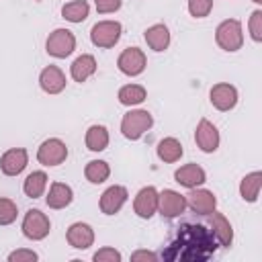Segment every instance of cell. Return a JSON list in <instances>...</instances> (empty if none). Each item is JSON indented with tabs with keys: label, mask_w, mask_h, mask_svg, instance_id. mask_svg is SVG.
I'll return each instance as SVG.
<instances>
[{
	"label": "cell",
	"mask_w": 262,
	"mask_h": 262,
	"mask_svg": "<svg viewBox=\"0 0 262 262\" xmlns=\"http://www.w3.org/2000/svg\"><path fill=\"white\" fill-rule=\"evenodd\" d=\"M47 174L43 172V170H35V172H31L27 178H25V182H23V192L29 196V199H39V196H43L45 194V190H47Z\"/></svg>",
	"instance_id": "obj_26"
},
{
	"label": "cell",
	"mask_w": 262,
	"mask_h": 262,
	"mask_svg": "<svg viewBox=\"0 0 262 262\" xmlns=\"http://www.w3.org/2000/svg\"><path fill=\"white\" fill-rule=\"evenodd\" d=\"M117 98L123 106H137L147 98V90L141 84H125L119 88Z\"/></svg>",
	"instance_id": "obj_27"
},
{
	"label": "cell",
	"mask_w": 262,
	"mask_h": 262,
	"mask_svg": "<svg viewBox=\"0 0 262 262\" xmlns=\"http://www.w3.org/2000/svg\"><path fill=\"white\" fill-rule=\"evenodd\" d=\"M211 233L215 235L217 244L223 248H229L233 244V227L223 213H217V211L211 213Z\"/></svg>",
	"instance_id": "obj_22"
},
{
	"label": "cell",
	"mask_w": 262,
	"mask_h": 262,
	"mask_svg": "<svg viewBox=\"0 0 262 262\" xmlns=\"http://www.w3.org/2000/svg\"><path fill=\"white\" fill-rule=\"evenodd\" d=\"M29 164V151L25 147H10L0 158V170L6 176H18Z\"/></svg>",
	"instance_id": "obj_14"
},
{
	"label": "cell",
	"mask_w": 262,
	"mask_h": 262,
	"mask_svg": "<svg viewBox=\"0 0 262 262\" xmlns=\"http://www.w3.org/2000/svg\"><path fill=\"white\" fill-rule=\"evenodd\" d=\"M248 31H250L252 41L262 43V10L260 8H256L250 14V18H248Z\"/></svg>",
	"instance_id": "obj_31"
},
{
	"label": "cell",
	"mask_w": 262,
	"mask_h": 262,
	"mask_svg": "<svg viewBox=\"0 0 262 262\" xmlns=\"http://www.w3.org/2000/svg\"><path fill=\"white\" fill-rule=\"evenodd\" d=\"M237 88L229 82H219L215 86H211L209 90V100L213 104V108H217L219 113H227L231 108H235L237 104Z\"/></svg>",
	"instance_id": "obj_10"
},
{
	"label": "cell",
	"mask_w": 262,
	"mask_h": 262,
	"mask_svg": "<svg viewBox=\"0 0 262 262\" xmlns=\"http://www.w3.org/2000/svg\"><path fill=\"white\" fill-rule=\"evenodd\" d=\"M92 260H94V262H121L123 256H121L119 250H115V248H111V246H104V248H100L98 252H94Z\"/></svg>",
	"instance_id": "obj_33"
},
{
	"label": "cell",
	"mask_w": 262,
	"mask_h": 262,
	"mask_svg": "<svg viewBox=\"0 0 262 262\" xmlns=\"http://www.w3.org/2000/svg\"><path fill=\"white\" fill-rule=\"evenodd\" d=\"M35 260H39V254L29 248H20L8 254V262H35Z\"/></svg>",
	"instance_id": "obj_34"
},
{
	"label": "cell",
	"mask_w": 262,
	"mask_h": 262,
	"mask_svg": "<svg viewBox=\"0 0 262 262\" xmlns=\"http://www.w3.org/2000/svg\"><path fill=\"white\" fill-rule=\"evenodd\" d=\"M68 160V145L59 137H49L37 147V162L45 168L59 166Z\"/></svg>",
	"instance_id": "obj_7"
},
{
	"label": "cell",
	"mask_w": 262,
	"mask_h": 262,
	"mask_svg": "<svg viewBox=\"0 0 262 262\" xmlns=\"http://www.w3.org/2000/svg\"><path fill=\"white\" fill-rule=\"evenodd\" d=\"M76 49V35L70 29H55L45 41V51L55 59H66Z\"/></svg>",
	"instance_id": "obj_6"
},
{
	"label": "cell",
	"mask_w": 262,
	"mask_h": 262,
	"mask_svg": "<svg viewBox=\"0 0 262 262\" xmlns=\"http://www.w3.org/2000/svg\"><path fill=\"white\" fill-rule=\"evenodd\" d=\"M127 199H129L127 188L121 186V184H113V186H108V188L100 194L98 207H100V211H102L104 215H115V213H119V211L123 209V205L127 203Z\"/></svg>",
	"instance_id": "obj_15"
},
{
	"label": "cell",
	"mask_w": 262,
	"mask_h": 262,
	"mask_svg": "<svg viewBox=\"0 0 262 262\" xmlns=\"http://www.w3.org/2000/svg\"><path fill=\"white\" fill-rule=\"evenodd\" d=\"M186 207L196 215H211L217 209V196L207 188H190L186 194Z\"/></svg>",
	"instance_id": "obj_12"
},
{
	"label": "cell",
	"mask_w": 262,
	"mask_h": 262,
	"mask_svg": "<svg viewBox=\"0 0 262 262\" xmlns=\"http://www.w3.org/2000/svg\"><path fill=\"white\" fill-rule=\"evenodd\" d=\"M66 239L74 250H88L94 244V229L88 223L76 221L68 227L66 231Z\"/></svg>",
	"instance_id": "obj_18"
},
{
	"label": "cell",
	"mask_w": 262,
	"mask_h": 262,
	"mask_svg": "<svg viewBox=\"0 0 262 262\" xmlns=\"http://www.w3.org/2000/svg\"><path fill=\"white\" fill-rule=\"evenodd\" d=\"M72 201H74V190H72V186L66 184V182H53V184L49 186L47 196H45L47 207H49V209H55V211L70 207Z\"/></svg>",
	"instance_id": "obj_21"
},
{
	"label": "cell",
	"mask_w": 262,
	"mask_h": 262,
	"mask_svg": "<svg viewBox=\"0 0 262 262\" xmlns=\"http://www.w3.org/2000/svg\"><path fill=\"white\" fill-rule=\"evenodd\" d=\"M186 211V194H180L178 190L164 188L158 190V213L166 219L180 217Z\"/></svg>",
	"instance_id": "obj_9"
},
{
	"label": "cell",
	"mask_w": 262,
	"mask_h": 262,
	"mask_svg": "<svg viewBox=\"0 0 262 262\" xmlns=\"http://www.w3.org/2000/svg\"><path fill=\"white\" fill-rule=\"evenodd\" d=\"M213 10V0H188V12L194 18H205Z\"/></svg>",
	"instance_id": "obj_32"
},
{
	"label": "cell",
	"mask_w": 262,
	"mask_h": 262,
	"mask_svg": "<svg viewBox=\"0 0 262 262\" xmlns=\"http://www.w3.org/2000/svg\"><path fill=\"white\" fill-rule=\"evenodd\" d=\"M143 39H145V43H147V47L151 51L162 53V51H166L170 47V29L164 23H156V25L145 29Z\"/></svg>",
	"instance_id": "obj_19"
},
{
	"label": "cell",
	"mask_w": 262,
	"mask_h": 262,
	"mask_svg": "<svg viewBox=\"0 0 262 262\" xmlns=\"http://www.w3.org/2000/svg\"><path fill=\"white\" fill-rule=\"evenodd\" d=\"M194 143L203 154H213L219 149L221 143V135L219 129L209 121V119H201L196 129H194Z\"/></svg>",
	"instance_id": "obj_11"
},
{
	"label": "cell",
	"mask_w": 262,
	"mask_h": 262,
	"mask_svg": "<svg viewBox=\"0 0 262 262\" xmlns=\"http://www.w3.org/2000/svg\"><path fill=\"white\" fill-rule=\"evenodd\" d=\"M18 217V207L12 199L0 196V225H10Z\"/></svg>",
	"instance_id": "obj_30"
},
{
	"label": "cell",
	"mask_w": 262,
	"mask_h": 262,
	"mask_svg": "<svg viewBox=\"0 0 262 262\" xmlns=\"http://www.w3.org/2000/svg\"><path fill=\"white\" fill-rule=\"evenodd\" d=\"M90 14V4L86 0H72V2H66L61 6V16L68 20V23H84Z\"/></svg>",
	"instance_id": "obj_28"
},
{
	"label": "cell",
	"mask_w": 262,
	"mask_h": 262,
	"mask_svg": "<svg viewBox=\"0 0 262 262\" xmlns=\"http://www.w3.org/2000/svg\"><path fill=\"white\" fill-rule=\"evenodd\" d=\"M154 127V115L145 108H131L121 119V133L129 141L141 139Z\"/></svg>",
	"instance_id": "obj_2"
},
{
	"label": "cell",
	"mask_w": 262,
	"mask_h": 262,
	"mask_svg": "<svg viewBox=\"0 0 262 262\" xmlns=\"http://www.w3.org/2000/svg\"><path fill=\"white\" fill-rule=\"evenodd\" d=\"M96 57L94 55H90V53H82V55H78L74 61H72V66H70V76H72V80L74 82H78V84H84L88 78H92L94 74H96Z\"/></svg>",
	"instance_id": "obj_20"
},
{
	"label": "cell",
	"mask_w": 262,
	"mask_h": 262,
	"mask_svg": "<svg viewBox=\"0 0 262 262\" xmlns=\"http://www.w3.org/2000/svg\"><path fill=\"white\" fill-rule=\"evenodd\" d=\"M117 68H119L121 74H125L129 78L141 76L145 72V68H147V57L139 47H127V49H123L119 53Z\"/></svg>",
	"instance_id": "obj_8"
},
{
	"label": "cell",
	"mask_w": 262,
	"mask_h": 262,
	"mask_svg": "<svg viewBox=\"0 0 262 262\" xmlns=\"http://www.w3.org/2000/svg\"><path fill=\"white\" fill-rule=\"evenodd\" d=\"M20 229H23V235L31 242H41L49 235L51 231V221L49 217L39 211V209H29L23 217V223H20Z\"/></svg>",
	"instance_id": "obj_5"
},
{
	"label": "cell",
	"mask_w": 262,
	"mask_h": 262,
	"mask_svg": "<svg viewBox=\"0 0 262 262\" xmlns=\"http://www.w3.org/2000/svg\"><path fill=\"white\" fill-rule=\"evenodd\" d=\"M131 260L133 262H141V260H149V262H156L158 260V254H154V252H149V250H135L133 254H131Z\"/></svg>",
	"instance_id": "obj_36"
},
{
	"label": "cell",
	"mask_w": 262,
	"mask_h": 262,
	"mask_svg": "<svg viewBox=\"0 0 262 262\" xmlns=\"http://www.w3.org/2000/svg\"><path fill=\"white\" fill-rule=\"evenodd\" d=\"M252 2H254V4H258V6L262 4V0H252Z\"/></svg>",
	"instance_id": "obj_37"
},
{
	"label": "cell",
	"mask_w": 262,
	"mask_h": 262,
	"mask_svg": "<svg viewBox=\"0 0 262 262\" xmlns=\"http://www.w3.org/2000/svg\"><path fill=\"white\" fill-rule=\"evenodd\" d=\"M98 14H113L123 6V0H94Z\"/></svg>",
	"instance_id": "obj_35"
},
{
	"label": "cell",
	"mask_w": 262,
	"mask_h": 262,
	"mask_svg": "<svg viewBox=\"0 0 262 262\" xmlns=\"http://www.w3.org/2000/svg\"><path fill=\"white\" fill-rule=\"evenodd\" d=\"M35 2H41V0H35Z\"/></svg>",
	"instance_id": "obj_38"
},
{
	"label": "cell",
	"mask_w": 262,
	"mask_h": 262,
	"mask_svg": "<svg viewBox=\"0 0 262 262\" xmlns=\"http://www.w3.org/2000/svg\"><path fill=\"white\" fill-rule=\"evenodd\" d=\"M174 180H176L180 186H184V188L190 190V188L203 186V184L207 182V172H205L199 164L190 162V164H184V166H180V168L174 170Z\"/></svg>",
	"instance_id": "obj_17"
},
{
	"label": "cell",
	"mask_w": 262,
	"mask_h": 262,
	"mask_svg": "<svg viewBox=\"0 0 262 262\" xmlns=\"http://www.w3.org/2000/svg\"><path fill=\"white\" fill-rule=\"evenodd\" d=\"M66 84L68 82H66L63 70L53 66V63L45 66L41 70V74H39V86H41V90L45 94H59V92L66 90Z\"/></svg>",
	"instance_id": "obj_16"
},
{
	"label": "cell",
	"mask_w": 262,
	"mask_h": 262,
	"mask_svg": "<svg viewBox=\"0 0 262 262\" xmlns=\"http://www.w3.org/2000/svg\"><path fill=\"white\" fill-rule=\"evenodd\" d=\"M156 154L164 164H174V162H178L182 158L184 149H182V143L176 137H164V139L158 141Z\"/></svg>",
	"instance_id": "obj_25"
},
{
	"label": "cell",
	"mask_w": 262,
	"mask_h": 262,
	"mask_svg": "<svg viewBox=\"0 0 262 262\" xmlns=\"http://www.w3.org/2000/svg\"><path fill=\"white\" fill-rule=\"evenodd\" d=\"M108 176H111V166L104 160H90L84 166V178L90 184H102L108 180Z\"/></svg>",
	"instance_id": "obj_29"
},
{
	"label": "cell",
	"mask_w": 262,
	"mask_h": 262,
	"mask_svg": "<svg viewBox=\"0 0 262 262\" xmlns=\"http://www.w3.org/2000/svg\"><path fill=\"white\" fill-rule=\"evenodd\" d=\"M108 141H111V137H108V129L104 125H90L86 129L84 143H86V147L90 151H94V154L104 151L108 147Z\"/></svg>",
	"instance_id": "obj_24"
},
{
	"label": "cell",
	"mask_w": 262,
	"mask_h": 262,
	"mask_svg": "<svg viewBox=\"0 0 262 262\" xmlns=\"http://www.w3.org/2000/svg\"><path fill=\"white\" fill-rule=\"evenodd\" d=\"M123 35V25L119 20H98L90 29V41L98 49H111L119 43Z\"/></svg>",
	"instance_id": "obj_4"
},
{
	"label": "cell",
	"mask_w": 262,
	"mask_h": 262,
	"mask_svg": "<svg viewBox=\"0 0 262 262\" xmlns=\"http://www.w3.org/2000/svg\"><path fill=\"white\" fill-rule=\"evenodd\" d=\"M260 188H262V172L260 170H254L239 180V196L246 203H256L260 196Z\"/></svg>",
	"instance_id": "obj_23"
},
{
	"label": "cell",
	"mask_w": 262,
	"mask_h": 262,
	"mask_svg": "<svg viewBox=\"0 0 262 262\" xmlns=\"http://www.w3.org/2000/svg\"><path fill=\"white\" fill-rule=\"evenodd\" d=\"M215 43L227 51V53H235L242 49L244 45V29L242 23L237 18H225L217 25L215 29Z\"/></svg>",
	"instance_id": "obj_3"
},
{
	"label": "cell",
	"mask_w": 262,
	"mask_h": 262,
	"mask_svg": "<svg viewBox=\"0 0 262 262\" xmlns=\"http://www.w3.org/2000/svg\"><path fill=\"white\" fill-rule=\"evenodd\" d=\"M217 248V239L211 233V229L203 225L184 223L178 227V233L174 242L168 246V252L164 254L166 260H188V262H203L207 260Z\"/></svg>",
	"instance_id": "obj_1"
},
{
	"label": "cell",
	"mask_w": 262,
	"mask_h": 262,
	"mask_svg": "<svg viewBox=\"0 0 262 262\" xmlns=\"http://www.w3.org/2000/svg\"><path fill=\"white\" fill-rule=\"evenodd\" d=\"M133 211L139 219H151L158 213V188L156 186L139 188L133 199Z\"/></svg>",
	"instance_id": "obj_13"
}]
</instances>
